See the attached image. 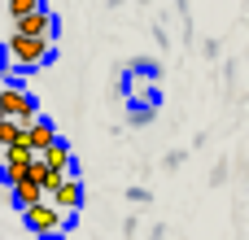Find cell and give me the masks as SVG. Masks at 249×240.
I'll list each match as a JSON object with an SVG mask.
<instances>
[{"label": "cell", "instance_id": "6da1fadb", "mask_svg": "<svg viewBox=\"0 0 249 240\" xmlns=\"http://www.w3.org/2000/svg\"><path fill=\"white\" fill-rule=\"evenodd\" d=\"M4 57L18 70H35L44 61H53V39H26V35H4ZM0 57V61H4Z\"/></svg>", "mask_w": 249, "mask_h": 240}, {"label": "cell", "instance_id": "7a4b0ae2", "mask_svg": "<svg viewBox=\"0 0 249 240\" xmlns=\"http://www.w3.org/2000/svg\"><path fill=\"white\" fill-rule=\"evenodd\" d=\"M22 219H26V227H31L35 236H44V240H57L61 232H66V214H57L48 201L26 206V210H22Z\"/></svg>", "mask_w": 249, "mask_h": 240}, {"label": "cell", "instance_id": "3957f363", "mask_svg": "<svg viewBox=\"0 0 249 240\" xmlns=\"http://www.w3.org/2000/svg\"><path fill=\"white\" fill-rule=\"evenodd\" d=\"M0 118H4V122H18V127L35 122V101H31V92H22V87H0Z\"/></svg>", "mask_w": 249, "mask_h": 240}, {"label": "cell", "instance_id": "277c9868", "mask_svg": "<svg viewBox=\"0 0 249 240\" xmlns=\"http://www.w3.org/2000/svg\"><path fill=\"white\" fill-rule=\"evenodd\" d=\"M53 31H57V17H53V9H31L26 17H18V22H9V35H26V39H53Z\"/></svg>", "mask_w": 249, "mask_h": 240}, {"label": "cell", "instance_id": "5b68a950", "mask_svg": "<svg viewBox=\"0 0 249 240\" xmlns=\"http://www.w3.org/2000/svg\"><path fill=\"white\" fill-rule=\"evenodd\" d=\"M44 201H48L57 214H66V219H70V214H79V210H83V184H79V175H66V179H61Z\"/></svg>", "mask_w": 249, "mask_h": 240}, {"label": "cell", "instance_id": "8992f818", "mask_svg": "<svg viewBox=\"0 0 249 240\" xmlns=\"http://www.w3.org/2000/svg\"><path fill=\"white\" fill-rule=\"evenodd\" d=\"M53 140H57V127H53L48 118H35V122H26V127H22V149H26L31 157H39Z\"/></svg>", "mask_w": 249, "mask_h": 240}, {"label": "cell", "instance_id": "52a82bcc", "mask_svg": "<svg viewBox=\"0 0 249 240\" xmlns=\"http://www.w3.org/2000/svg\"><path fill=\"white\" fill-rule=\"evenodd\" d=\"M39 162H44L48 171H57V175H79V171H74V149H70L61 136H57V140L39 153Z\"/></svg>", "mask_w": 249, "mask_h": 240}, {"label": "cell", "instance_id": "ba28073f", "mask_svg": "<svg viewBox=\"0 0 249 240\" xmlns=\"http://www.w3.org/2000/svg\"><path fill=\"white\" fill-rule=\"evenodd\" d=\"M0 157H4V188H13L18 179H26V166H31V153H26L22 144H13V149H4Z\"/></svg>", "mask_w": 249, "mask_h": 240}, {"label": "cell", "instance_id": "9c48e42d", "mask_svg": "<svg viewBox=\"0 0 249 240\" xmlns=\"http://www.w3.org/2000/svg\"><path fill=\"white\" fill-rule=\"evenodd\" d=\"M9 197H13V206H22V210H26V206H35V201H44V192H39L31 179H18V184L9 188Z\"/></svg>", "mask_w": 249, "mask_h": 240}, {"label": "cell", "instance_id": "30bf717a", "mask_svg": "<svg viewBox=\"0 0 249 240\" xmlns=\"http://www.w3.org/2000/svg\"><path fill=\"white\" fill-rule=\"evenodd\" d=\"M31 9H39V0H9L0 13H4V22H18V17H26Z\"/></svg>", "mask_w": 249, "mask_h": 240}, {"label": "cell", "instance_id": "8fae6325", "mask_svg": "<svg viewBox=\"0 0 249 240\" xmlns=\"http://www.w3.org/2000/svg\"><path fill=\"white\" fill-rule=\"evenodd\" d=\"M13 144H22V127L18 122H0V153L13 149Z\"/></svg>", "mask_w": 249, "mask_h": 240}, {"label": "cell", "instance_id": "7c38bea8", "mask_svg": "<svg viewBox=\"0 0 249 240\" xmlns=\"http://www.w3.org/2000/svg\"><path fill=\"white\" fill-rule=\"evenodd\" d=\"M127 118H131V127H149L153 122V105H131Z\"/></svg>", "mask_w": 249, "mask_h": 240}, {"label": "cell", "instance_id": "4fadbf2b", "mask_svg": "<svg viewBox=\"0 0 249 240\" xmlns=\"http://www.w3.org/2000/svg\"><path fill=\"white\" fill-rule=\"evenodd\" d=\"M184 157H188L184 149H171V153L162 157V166H166V171H179V166H184Z\"/></svg>", "mask_w": 249, "mask_h": 240}, {"label": "cell", "instance_id": "5bb4252c", "mask_svg": "<svg viewBox=\"0 0 249 240\" xmlns=\"http://www.w3.org/2000/svg\"><path fill=\"white\" fill-rule=\"evenodd\" d=\"M127 201H131V206H144L149 192H144V188H127Z\"/></svg>", "mask_w": 249, "mask_h": 240}, {"label": "cell", "instance_id": "9a60e30c", "mask_svg": "<svg viewBox=\"0 0 249 240\" xmlns=\"http://www.w3.org/2000/svg\"><path fill=\"white\" fill-rule=\"evenodd\" d=\"M0 122H4V118H0Z\"/></svg>", "mask_w": 249, "mask_h": 240}]
</instances>
